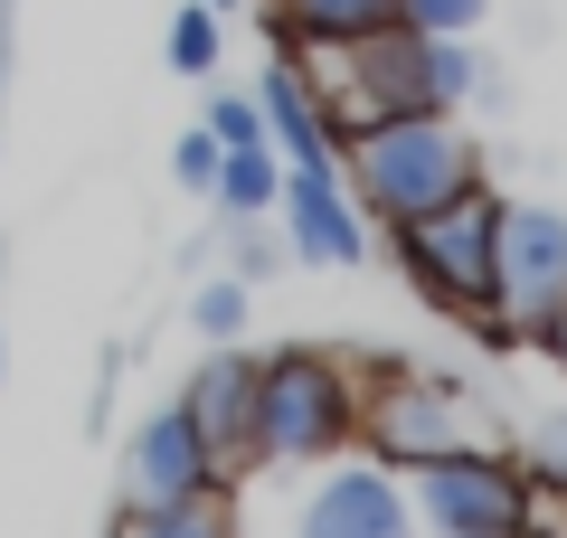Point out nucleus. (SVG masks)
<instances>
[{
  "label": "nucleus",
  "instance_id": "nucleus-1",
  "mask_svg": "<svg viewBox=\"0 0 567 538\" xmlns=\"http://www.w3.org/2000/svg\"><path fill=\"white\" fill-rule=\"evenodd\" d=\"M322 95V123L350 133V123H379V114H464L483 95V58L473 39H435V29H369V39H322V48H293Z\"/></svg>",
  "mask_w": 567,
  "mask_h": 538
},
{
  "label": "nucleus",
  "instance_id": "nucleus-2",
  "mask_svg": "<svg viewBox=\"0 0 567 538\" xmlns=\"http://www.w3.org/2000/svg\"><path fill=\"white\" fill-rule=\"evenodd\" d=\"M341 179H350L369 227H398V218L464 199L483 179V152H473L464 114H379V123L341 133Z\"/></svg>",
  "mask_w": 567,
  "mask_h": 538
},
{
  "label": "nucleus",
  "instance_id": "nucleus-3",
  "mask_svg": "<svg viewBox=\"0 0 567 538\" xmlns=\"http://www.w3.org/2000/svg\"><path fill=\"white\" fill-rule=\"evenodd\" d=\"M360 406H369V359L284 340L256 359V473L265 463H331L360 444Z\"/></svg>",
  "mask_w": 567,
  "mask_h": 538
},
{
  "label": "nucleus",
  "instance_id": "nucleus-4",
  "mask_svg": "<svg viewBox=\"0 0 567 538\" xmlns=\"http://www.w3.org/2000/svg\"><path fill=\"white\" fill-rule=\"evenodd\" d=\"M360 444L379 463H435V454H473V444H511V425L492 416V397L473 379L445 369H369V406H360Z\"/></svg>",
  "mask_w": 567,
  "mask_h": 538
},
{
  "label": "nucleus",
  "instance_id": "nucleus-5",
  "mask_svg": "<svg viewBox=\"0 0 567 538\" xmlns=\"http://www.w3.org/2000/svg\"><path fill=\"white\" fill-rule=\"evenodd\" d=\"M406 510L435 538H529L539 529V482L520 444H473V454L406 463Z\"/></svg>",
  "mask_w": 567,
  "mask_h": 538
},
{
  "label": "nucleus",
  "instance_id": "nucleus-6",
  "mask_svg": "<svg viewBox=\"0 0 567 538\" xmlns=\"http://www.w3.org/2000/svg\"><path fill=\"white\" fill-rule=\"evenodd\" d=\"M492 218H502V199L473 179L464 199H445V208H425V218L388 227V256H398V275L416 283L425 312H445V321L492 312Z\"/></svg>",
  "mask_w": 567,
  "mask_h": 538
},
{
  "label": "nucleus",
  "instance_id": "nucleus-7",
  "mask_svg": "<svg viewBox=\"0 0 567 538\" xmlns=\"http://www.w3.org/2000/svg\"><path fill=\"white\" fill-rule=\"evenodd\" d=\"M492 312L511 321V340H539L567 312V218L539 199H502L492 218Z\"/></svg>",
  "mask_w": 567,
  "mask_h": 538
},
{
  "label": "nucleus",
  "instance_id": "nucleus-8",
  "mask_svg": "<svg viewBox=\"0 0 567 538\" xmlns=\"http://www.w3.org/2000/svg\"><path fill=\"white\" fill-rule=\"evenodd\" d=\"M293 529L303 538H406L416 510H406V473L379 463L369 444L331 454V473L312 482V500H293Z\"/></svg>",
  "mask_w": 567,
  "mask_h": 538
},
{
  "label": "nucleus",
  "instance_id": "nucleus-9",
  "mask_svg": "<svg viewBox=\"0 0 567 538\" xmlns=\"http://www.w3.org/2000/svg\"><path fill=\"white\" fill-rule=\"evenodd\" d=\"M199 492H237V482L218 473V454L199 444V425H189L181 397H171V406H152V416L133 425V444H123V500H114V519L162 510V500H199Z\"/></svg>",
  "mask_w": 567,
  "mask_h": 538
},
{
  "label": "nucleus",
  "instance_id": "nucleus-10",
  "mask_svg": "<svg viewBox=\"0 0 567 538\" xmlns=\"http://www.w3.org/2000/svg\"><path fill=\"white\" fill-rule=\"evenodd\" d=\"M275 208H284V246L303 265H369V218H360V199H350V179H341V152L284 161Z\"/></svg>",
  "mask_w": 567,
  "mask_h": 538
},
{
  "label": "nucleus",
  "instance_id": "nucleus-11",
  "mask_svg": "<svg viewBox=\"0 0 567 538\" xmlns=\"http://www.w3.org/2000/svg\"><path fill=\"white\" fill-rule=\"evenodd\" d=\"M181 416L199 425V444L218 454V473H256V350H237V340H208V359L189 369L181 387Z\"/></svg>",
  "mask_w": 567,
  "mask_h": 538
},
{
  "label": "nucleus",
  "instance_id": "nucleus-12",
  "mask_svg": "<svg viewBox=\"0 0 567 538\" xmlns=\"http://www.w3.org/2000/svg\"><path fill=\"white\" fill-rule=\"evenodd\" d=\"M256 114H265V142H275L284 161H322V152H341V133L322 123V95H312V76H303V58H293V48L265 66Z\"/></svg>",
  "mask_w": 567,
  "mask_h": 538
},
{
  "label": "nucleus",
  "instance_id": "nucleus-13",
  "mask_svg": "<svg viewBox=\"0 0 567 538\" xmlns=\"http://www.w3.org/2000/svg\"><path fill=\"white\" fill-rule=\"evenodd\" d=\"M284 48H322V39H369V29H398V0H265Z\"/></svg>",
  "mask_w": 567,
  "mask_h": 538
},
{
  "label": "nucleus",
  "instance_id": "nucleus-14",
  "mask_svg": "<svg viewBox=\"0 0 567 538\" xmlns=\"http://www.w3.org/2000/svg\"><path fill=\"white\" fill-rule=\"evenodd\" d=\"M275 189H284V152H275V142H227V152H218L208 199H227V218H265Z\"/></svg>",
  "mask_w": 567,
  "mask_h": 538
},
{
  "label": "nucleus",
  "instance_id": "nucleus-15",
  "mask_svg": "<svg viewBox=\"0 0 567 538\" xmlns=\"http://www.w3.org/2000/svg\"><path fill=\"white\" fill-rule=\"evenodd\" d=\"M218 48H227V10H208V0H181V10H171V39H162L171 76H218Z\"/></svg>",
  "mask_w": 567,
  "mask_h": 538
},
{
  "label": "nucleus",
  "instance_id": "nucleus-16",
  "mask_svg": "<svg viewBox=\"0 0 567 538\" xmlns=\"http://www.w3.org/2000/svg\"><path fill=\"white\" fill-rule=\"evenodd\" d=\"M227 519H237V492H199V500L133 510V519H114V529H133V538H199V529H227Z\"/></svg>",
  "mask_w": 567,
  "mask_h": 538
},
{
  "label": "nucleus",
  "instance_id": "nucleus-17",
  "mask_svg": "<svg viewBox=\"0 0 567 538\" xmlns=\"http://www.w3.org/2000/svg\"><path fill=\"white\" fill-rule=\"evenodd\" d=\"M520 463H529V482H539V500H567V406L520 435Z\"/></svg>",
  "mask_w": 567,
  "mask_h": 538
},
{
  "label": "nucleus",
  "instance_id": "nucleus-18",
  "mask_svg": "<svg viewBox=\"0 0 567 538\" xmlns=\"http://www.w3.org/2000/svg\"><path fill=\"white\" fill-rule=\"evenodd\" d=\"M189 331H199V340H237L246 331V275L199 283V293H189Z\"/></svg>",
  "mask_w": 567,
  "mask_h": 538
},
{
  "label": "nucleus",
  "instance_id": "nucleus-19",
  "mask_svg": "<svg viewBox=\"0 0 567 538\" xmlns=\"http://www.w3.org/2000/svg\"><path fill=\"white\" fill-rule=\"evenodd\" d=\"M406 29H435V39H473L492 20V0H398Z\"/></svg>",
  "mask_w": 567,
  "mask_h": 538
},
{
  "label": "nucleus",
  "instance_id": "nucleus-20",
  "mask_svg": "<svg viewBox=\"0 0 567 538\" xmlns=\"http://www.w3.org/2000/svg\"><path fill=\"white\" fill-rule=\"evenodd\" d=\"M218 152H227V142L208 133V123L181 133V142H171V179H181V189H208V179H218Z\"/></svg>",
  "mask_w": 567,
  "mask_h": 538
},
{
  "label": "nucleus",
  "instance_id": "nucleus-21",
  "mask_svg": "<svg viewBox=\"0 0 567 538\" xmlns=\"http://www.w3.org/2000/svg\"><path fill=\"white\" fill-rule=\"evenodd\" d=\"M208 133L218 142H265V114H256V95H208Z\"/></svg>",
  "mask_w": 567,
  "mask_h": 538
},
{
  "label": "nucleus",
  "instance_id": "nucleus-22",
  "mask_svg": "<svg viewBox=\"0 0 567 538\" xmlns=\"http://www.w3.org/2000/svg\"><path fill=\"white\" fill-rule=\"evenodd\" d=\"M275 265H284V246H275V237H246V218H237V275H246V283H265Z\"/></svg>",
  "mask_w": 567,
  "mask_h": 538
},
{
  "label": "nucleus",
  "instance_id": "nucleus-23",
  "mask_svg": "<svg viewBox=\"0 0 567 538\" xmlns=\"http://www.w3.org/2000/svg\"><path fill=\"white\" fill-rule=\"evenodd\" d=\"M208 10H246V0H208Z\"/></svg>",
  "mask_w": 567,
  "mask_h": 538
}]
</instances>
